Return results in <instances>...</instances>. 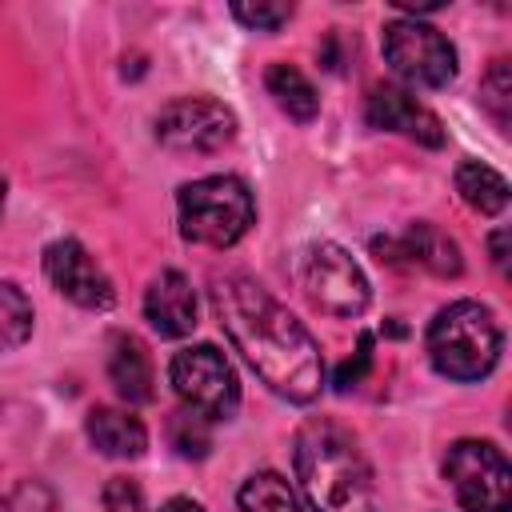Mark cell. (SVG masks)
I'll return each mask as SVG.
<instances>
[{
	"label": "cell",
	"instance_id": "6da1fadb",
	"mask_svg": "<svg viewBox=\"0 0 512 512\" xmlns=\"http://www.w3.org/2000/svg\"><path fill=\"white\" fill-rule=\"evenodd\" d=\"M212 308L232 336V344L244 352V360L256 368V376L284 400L308 404L320 396L324 384V360L312 340V332L252 276L228 272L212 280Z\"/></svg>",
	"mask_w": 512,
	"mask_h": 512
},
{
	"label": "cell",
	"instance_id": "7a4b0ae2",
	"mask_svg": "<svg viewBox=\"0 0 512 512\" xmlns=\"http://www.w3.org/2000/svg\"><path fill=\"white\" fill-rule=\"evenodd\" d=\"M296 476L312 512H380L364 452L332 420H308L296 432Z\"/></svg>",
	"mask_w": 512,
	"mask_h": 512
},
{
	"label": "cell",
	"instance_id": "3957f363",
	"mask_svg": "<svg viewBox=\"0 0 512 512\" xmlns=\"http://www.w3.org/2000/svg\"><path fill=\"white\" fill-rule=\"evenodd\" d=\"M428 360L440 376L472 384L484 380L500 360V324L476 300H456L428 324Z\"/></svg>",
	"mask_w": 512,
	"mask_h": 512
},
{
	"label": "cell",
	"instance_id": "277c9868",
	"mask_svg": "<svg viewBox=\"0 0 512 512\" xmlns=\"http://www.w3.org/2000/svg\"><path fill=\"white\" fill-rule=\"evenodd\" d=\"M256 204L244 180L204 176L180 188V232L204 248H232L252 228Z\"/></svg>",
	"mask_w": 512,
	"mask_h": 512
},
{
	"label": "cell",
	"instance_id": "5b68a950",
	"mask_svg": "<svg viewBox=\"0 0 512 512\" xmlns=\"http://www.w3.org/2000/svg\"><path fill=\"white\" fill-rule=\"evenodd\" d=\"M444 476L464 512L512 508V468L492 440H456L444 456Z\"/></svg>",
	"mask_w": 512,
	"mask_h": 512
},
{
	"label": "cell",
	"instance_id": "8992f818",
	"mask_svg": "<svg viewBox=\"0 0 512 512\" xmlns=\"http://www.w3.org/2000/svg\"><path fill=\"white\" fill-rule=\"evenodd\" d=\"M168 376H172V388L184 400V408H192L204 420H228L240 404L236 372L216 344H192V348L176 352Z\"/></svg>",
	"mask_w": 512,
	"mask_h": 512
},
{
	"label": "cell",
	"instance_id": "52a82bcc",
	"mask_svg": "<svg viewBox=\"0 0 512 512\" xmlns=\"http://www.w3.org/2000/svg\"><path fill=\"white\" fill-rule=\"evenodd\" d=\"M300 284L308 292V300L336 316V320H352L368 308L372 300V288H368V276L364 268L332 240H320L304 252V264H300Z\"/></svg>",
	"mask_w": 512,
	"mask_h": 512
},
{
	"label": "cell",
	"instance_id": "ba28073f",
	"mask_svg": "<svg viewBox=\"0 0 512 512\" xmlns=\"http://www.w3.org/2000/svg\"><path fill=\"white\" fill-rule=\"evenodd\" d=\"M384 60L400 80L416 88H444L456 76V48L420 20L384 24Z\"/></svg>",
	"mask_w": 512,
	"mask_h": 512
},
{
	"label": "cell",
	"instance_id": "9c48e42d",
	"mask_svg": "<svg viewBox=\"0 0 512 512\" xmlns=\"http://www.w3.org/2000/svg\"><path fill=\"white\" fill-rule=\"evenodd\" d=\"M236 136V116L232 108H224L220 100L208 96H184L160 108L156 116V140L172 152H220L224 144H232Z\"/></svg>",
	"mask_w": 512,
	"mask_h": 512
},
{
	"label": "cell",
	"instance_id": "30bf717a",
	"mask_svg": "<svg viewBox=\"0 0 512 512\" xmlns=\"http://www.w3.org/2000/svg\"><path fill=\"white\" fill-rule=\"evenodd\" d=\"M44 272L52 280V288L60 296H68L72 304L80 308H92V312H104L112 308L116 292H112V280L104 276V268L88 256L84 244L76 240H56L44 248Z\"/></svg>",
	"mask_w": 512,
	"mask_h": 512
},
{
	"label": "cell",
	"instance_id": "8fae6325",
	"mask_svg": "<svg viewBox=\"0 0 512 512\" xmlns=\"http://www.w3.org/2000/svg\"><path fill=\"white\" fill-rule=\"evenodd\" d=\"M368 124L372 128H388L400 132L424 148H440L444 144V124L436 120L432 108H424L412 92L396 88V84H376L368 92Z\"/></svg>",
	"mask_w": 512,
	"mask_h": 512
},
{
	"label": "cell",
	"instance_id": "7c38bea8",
	"mask_svg": "<svg viewBox=\"0 0 512 512\" xmlns=\"http://www.w3.org/2000/svg\"><path fill=\"white\" fill-rule=\"evenodd\" d=\"M144 316H148V324H152L160 336H168V340L188 336V332L196 328V292H192L188 276L176 272V268L160 272V276L148 284V292H144Z\"/></svg>",
	"mask_w": 512,
	"mask_h": 512
},
{
	"label": "cell",
	"instance_id": "4fadbf2b",
	"mask_svg": "<svg viewBox=\"0 0 512 512\" xmlns=\"http://www.w3.org/2000/svg\"><path fill=\"white\" fill-rule=\"evenodd\" d=\"M376 252L384 256V252H396V256H388V264H400V260H408V264H416V268H428L432 276H460V268H464V260H460V248H456V240L452 236H444L436 224H412L400 240H376Z\"/></svg>",
	"mask_w": 512,
	"mask_h": 512
},
{
	"label": "cell",
	"instance_id": "5bb4252c",
	"mask_svg": "<svg viewBox=\"0 0 512 512\" xmlns=\"http://www.w3.org/2000/svg\"><path fill=\"white\" fill-rule=\"evenodd\" d=\"M108 380H112V388H116L128 404H148V400L156 396V388H152V356H148V348H144L132 332L112 336Z\"/></svg>",
	"mask_w": 512,
	"mask_h": 512
},
{
	"label": "cell",
	"instance_id": "9a60e30c",
	"mask_svg": "<svg viewBox=\"0 0 512 512\" xmlns=\"http://www.w3.org/2000/svg\"><path fill=\"white\" fill-rule=\"evenodd\" d=\"M88 440L112 460H136L148 448V432H144L140 416H132L124 408H92L88 412Z\"/></svg>",
	"mask_w": 512,
	"mask_h": 512
},
{
	"label": "cell",
	"instance_id": "2e32d148",
	"mask_svg": "<svg viewBox=\"0 0 512 512\" xmlns=\"http://www.w3.org/2000/svg\"><path fill=\"white\" fill-rule=\"evenodd\" d=\"M456 192H460L464 204L476 208L480 216H496V212L508 208V180H504L496 168L480 164V160H464V164L456 168Z\"/></svg>",
	"mask_w": 512,
	"mask_h": 512
},
{
	"label": "cell",
	"instance_id": "e0dca14e",
	"mask_svg": "<svg viewBox=\"0 0 512 512\" xmlns=\"http://www.w3.org/2000/svg\"><path fill=\"white\" fill-rule=\"evenodd\" d=\"M264 84H268V96L280 104V112H288L292 120L308 124V120L320 112V96H316V88L308 84V76H304L300 68H292V64H272L268 76H264Z\"/></svg>",
	"mask_w": 512,
	"mask_h": 512
},
{
	"label": "cell",
	"instance_id": "ac0fdd59",
	"mask_svg": "<svg viewBox=\"0 0 512 512\" xmlns=\"http://www.w3.org/2000/svg\"><path fill=\"white\" fill-rule=\"evenodd\" d=\"M240 512H304L300 496L292 492V484L280 472H256L240 484L236 492Z\"/></svg>",
	"mask_w": 512,
	"mask_h": 512
},
{
	"label": "cell",
	"instance_id": "d6986e66",
	"mask_svg": "<svg viewBox=\"0 0 512 512\" xmlns=\"http://www.w3.org/2000/svg\"><path fill=\"white\" fill-rule=\"evenodd\" d=\"M28 332H32V304L16 284L0 280V352L24 344Z\"/></svg>",
	"mask_w": 512,
	"mask_h": 512
},
{
	"label": "cell",
	"instance_id": "ffe728a7",
	"mask_svg": "<svg viewBox=\"0 0 512 512\" xmlns=\"http://www.w3.org/2000/svg\"><path fill=\"white\" fill-rule=\"evenodd\" d=\"M168 440H172V448H176L184 460H204V456H208V448H212L208 420H204V416H196L192 408L172 412V420H168Z\"/></svg>",
	"mask_w": 512,
	"mask_h": 512
},
{
	"label": "cell",
	"instance_id": "44dd1931",
	"mask_svg": "<svg viewBox=\"0 0 512 512\" xmlns=\"http://www.w3.org/2000/svg\"><path fill=\"white\" fill-rule=\"evenodd\" d=\"M480 104L488 108V116L496 120V128H508V104H512V72H508V60H496L480 84Z\"/></svg>",
	"mask_w": 512,
	"mask_h": 512
},
{
	"label": "cell",
	"instance_id": "7402d4cb",
	"mask_svg": "<svg viewBox=\"0 0 512 512\" xmlns=\"http://www.w3.org/2000/svg\"><path fill=\"white\" fill-rule=\"evenodd\" d=\"M232 16L256 32H276L280 24L292 20V4H232Z\"/></svg>",
	"mask_w": 512,
	"mask_h": 512
},
{
	"label": "cell",
	"instance_id": "603a6c76",
	"mask_svg": "<svg viewBox=\"0 0 512 512\" xmlns=\"http://www.w3.org/2000/svg\"><path fill=\"white\" fill-rule=\"evenodd\" d=\"M4 508H8V512H52L56 500H52V492H48L40 480H20V484L4 496Z\"/></svg>",
	"mask_w": 512,
	"mask_h": 512
},
{
	"label": "cell",
	"instance_id": "cb8c5ba5",
	"mask_svg": "<svg viewBox=\"0 0 512 512\" xmlns=\"http://www.w3.org/2000/svg\"><path fill=\"white\" fill-rule=\"evenodd\" d=\"M104 508L108 512H144V492L128 476H112L104 484Z\"/></svg>",
	"mask_w": 512,
	"mask_h": 512
},
{
	"label": "cell",
	"instance_id": "d4e9b609",
	"mask_svg": "<svg viewBox=\"0 0 512 512\" xmlns=\"http://www.w3.org/2000/svg\"><path fill=\"white\" fill-rule=\"evenodd\" d=\"M368 364H372V336H360V352H356V364L348 360V364L340 368V376H336V388H340V392H348V388L360 380V372H364Z\"/></svg>",
	"mask_w": 512,
	"mask_h": 512
},
{
	"label": "cell",
	"instance_id": "484cf974",
	"mask_svg": "<svg viewBox=\"0 0 512 512\" xmlns=\"http://www.w3.org/2000/svg\"><path fill=\"white\" fill-rule=\"evenodd\" d=\"M492 260L500 272H508V228H496L492 232Z\"/></svg>",
	"mask_w": 512,
	"mask_h": 512
},
{
	"label": "cell",
	"instance_id": "4316f807",
	"mask_svg": "<svg viewBox=\"0 0 512 512\" xmlns=\"http://www.w3.org/2000/svg\"><path fill=\"white\" fill-rule=\"evenodd\" d=\"M160 512H204V508H200L196 500H188V496H172V500H168Z\"/></svg>",
	"mask_w": 512,
	"mask_h": 512
},
{
	"label": "cell",
	"instance_id": "83f0119b",
	"mask_svg": "<svg viewBox=\"0 0 512 512\" xmlns=\"http://www.w3.org/2000/svg\"><path fill=\"white\" fill-rule=\"evenodd\" d=\"M4 192H8V180H4V172H0V208H4Z\"/></svg>",
	"mask_w": 512,
	"mask_h": 512
}]
</instances>
